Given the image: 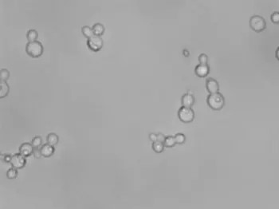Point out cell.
Instances as JSON below:
<instances>
[{"mask_svg": "<svg viewBox=\"0 0 279 209\" xmlns=\"http://www.w3.org/2000/svg\"><path fill=\"white\" fill-rule=\"evenodd\" d=\"M163 144H164L165 147L168 148L174 147L175 145H176L175 137H172V136H168V137H166L164 142H163Z\"/></svg>", "mask_w": 279, "mask_h": 209, "instance_id": "obj_16", "label": "cell"}, {"mask_svg": "<svg viewBox=\"0 0 279 209\" xmlns=\"http://www.w3.org/2000/svg\"><path fill=\"white\" fill-rule=\"evenodd\" d=\"M10 163L11 164L12 168H15V169H20V168H23L26 165V157L22 154H20V153H16V154L12 156L11 160Z\"/></svg>", "mask_w": 279, "mask_h": 209, "instance_id": "obj_6", "label": "cell"}, {"mask_svg": "<svg viewBox=\"0 0 279 209\" xmlns=\"http://www.w3.org/2000/svg\"><path fill=\"white\" fill-rule=\"evenodd\" d=\"M33 154H34V157H35V158H37V159L40 158V157L42 156V155H41V150H40L39 149H34Z\"/></svg>", "mask_w": 279, "mask_h": 209, "instance_id": "obj_25", "label": "cell"}, {"mask_svg": "<svg viewBox=\"0 0 279 209\" xmlns=\"http://www.w3.org/2000/svg\"><path fill=\"white\" fill-rule=\"evenodd\" d=\"M249 25L254 31L260 33L266 28V23L264 18L260 15H254L250 19Z\"/></svg>", "mask_w": 279, "mask_h": 209, "instance_id": "obj_3", "label": "cell"}, {"mask_svg": "<svg viewBox=\"0 0 279 209\" xmlns=\"http://www.w3.org/2000/svg\"><path fill=\"white\" fill-rule=\"evenodd\" d=\"M149 139L153 142H156V141H157V134L150 133L149 134Z\"/></svg>", "mask_w": 279, "mask_h": 209, "instance_id": "obj_26", "label": "cell"}, {"mask_svg": "<svg viewBox=\"0 0 279 209\" xmlns=\"http://www.w3.org/2000/svg\"><path fill=\"white\" fill-rule=\"evenodd\" d=\"M183 54H184V55H185L186 57H188L189 56V52H188V50H184V52H183Z\"/></svg>", "mask_w": 279, "mask_h": 209, "instance_id": "obj_30", "label": "cell"}, {"mask_svg": "<svg viewBox=\"0 0 279 209\" xmlns=\"http://www.w3.org/2000/svg\"><path fill=\"white\" fill-rule=\"evenodd\" d=\"M195 97L193 96L192 94H190V93H187L182 96L181 98V103L182 106H184V107L187 108H191L193 106V105L195 104Z\"/></svg>", "mask_w": 279, "mask_h": 209, "instance_id": "obj_8", "label": "cell"}, {"mask_svg": "<svg viewBox=\"0 0 279 209\" xmlns=\"http://www.w3.org/2000/svg\"><path fill=\"white\" fill-rule=\"evenodd\" d=\"M164 144L161 142H159V141H156V142H153L152 143V149L155 151V153H162L164 149Z\"/></svg>", "mask_w": 279, "mask_h": 209, "instance_id": "obj_15", "label": "cell"}, {"mask_svg": "<svg viewBox=\"0 0 279 209\" xmlns=\"http://www.w3.org/2000/svg\"><path fill=\"white\" fill-rule=\"evenodd\" d=\"M11 158H12V156H11V155H9V154H6L5 156H4L3 160L5 162H7V163H10L11 160Z\"/></svg>", "mask_w": 279, "mask_h": 209, "instance_id": "obj_28", "label": "cell"}, {"mask_svg": "<svg viewBox=\"0 0 279 209\" xmlns=\"http://www.w3.org/2000/svg\"><path fill=\"white\" fill-rule=\"evenodd\" d=\"M81 32L83 33L85 37L87 38H90V37H92L94 35V30H93V28H91L89 26H84V27L81 28Z\"/></svg>", "mask_w": 279, "mask_h": 209, "instance_id": "obj_18", "label": "cell"}, {"mask_svg": "<svg viewBox=\"0 0 279 209\" xmlns=\"http://www.w3.org/2000/svg\"><path fill=\"white\" fill-rule=\"evenodd\" d=\"M10 72L7 69H1L0 70V80L6 81L9 78Z\"/></svg>", "mask_w": 279, "mask_h": 209, "instance_id": "obj_21", "label": "cell"}, {"mask_svg": "<svg viewBox=\"0 0 279 209\" xmlns=\"http://www.w3.org/2000/svg\"><path fill=\"white\" fill-rule=\"evenodd\" d=\"M40 150H41L42 156H45V157H50L54 153V147L49 145V144H45V145L41 146Z\"/></svg>", "mask_w": 279, "mask_h": 209, "instance_id": "obj_11", "label": "cell"}, {"mask_svg": "<svg viewBox=\"0 0 279 209\" xmlns=\"http://www.w3.org/2000/svg\"><path fill=\"white\" fill-rule=\"evenodd\" d=\"M165 138H166V137H165V136L163 135V134H162V133H158L157 134V141H159V142H163V143Z\"/></svg>", "mask_w": 279, "mask_h": 209, "instance_id": "obj_27", "label": "cell"}, {"mask_svg": "<svg viewBox=\"0 0 279 209\" xmlns=\"http://www.w3.org/2000/svg\"><path fill=\"white\" fill-rule=\"evenodd\" d=\"M26 50L29 55H30L33 58H37L41 56V54L43 53L44 48L42 44L38 41H28L26 46Z\"/></svg>", "mask_w": 279, "mask_h": 209, "instance_id": "obj_2", "label": "cell"}, {"mask_svg": "<svg viewBox=\"0 0 279 209\" xmlns=\"http://www.w3.org/2000/svg\"><path fill=\"white\" fill-rule=\"evenodd\" d=\"M206 89L210 94L219 93V82L212 77H209L206 81Z\"/></svg>", "mask_w": 279, "mask_h": 209, "instance_id": "obj_7", "label": "cell"}, {"mask_svg": "<svg viewBox=\"0 0 279 209\" xmlns=\"http://www.w3.org/2000/svg\"><path fill=\"white\" fill-rule=\"evenodd\" d=\"M93 30H94V34L95 35H101L105 32V27H104L103 24H101L100 23H97L93 26Z\"/></svg>", "mask_w": 279, "mask_h": 209, "instance_id": "obj_14", "label": "cell"}, {"mask_svg": "<svg viewBox=\"0 0 279 209\" xmlns=\"http://www.w3.org/2000/svg\"><path fill=\"white\" fill-rule=\"evenodd\" d=\"M207 103L211 109L216 111H219L224 107L225 98L220 93L212 94L207 98Z\"/></svg>", "mask_w": 279, "mask_h": 209, "instance_id": "obj_1", "label": "cell"}, {"mask_svg": "<svg viewBox=\"0 0 279 209\" xmlns=\"http://www.w3.org/2000/svg\"><path fill=\"white\" fill-rule=\"evenodd\" d=\"M31 144L34 149H38L41 145V144H42V139H41V137H39V136H36V137H34L32 139Z\"/></svg>", "mask_w": 279, "mask_h": 209, "instance_id": "obj_19", "label": "cell"}, {"mask_svg": "<svg viewBox=\"0 0 279 209\" xmlns=\"http://www.w3.org/2000/svg\"><path fill=\"white\" fill-rule=\"evenodd\" d=\"M174 137H175V139H176V144H179V145H183L184 143H185L186 136L184 135V133H176Z\"/></svg>", "mask_w": 279, "mask_h": 209, "instance_id": "obj_20", "label": "cell"}, {"mask_svg": "<svg viewBox=\"0 0 279 209\" xmlns=\"http://www.w3.org/2000/svg\"><path fill=\"white\" fill-rule=\"evenodd\" d=\"M103 39L101 38V36L95 35V34L89 38L87 40V45L89 48L94 51L100 50L103 46Z\"/></svg>", "mask_w": 279, "mask_h": 209, "instance_id": "obj_5", "label": "cell"}, {"mask_svg": "<svg viewBox=\"0 0 279 209\" xmlns=\"http://www.w3.org/2000/svg\"><path fill=\"white\" fill-rule=\"evenodd\" d=\"M37 36H38V34H37V30H34V29H30L26 33V38L29 41H36Z\"/></svg>", "mask_w": 279, "mask_h": 209, "instance_id": "obj_17", "label": "cell"}, {"mask_svg": "<svg viewBox=\"0 0 279 209\" xmlns=\"http://www.w3.org/2000/svg\"><path fill=\"white\" fill-rule=\"evenodd\" d=\"M198 62H199V64L201 65H207L208 57L205 54H201L198 56Z\"/></svg>", "mask_w": 279, "mask_h": 209, "instance_id": "obj_23", "label": "cell"}, {"mask_svg": "<svg viewBox=\"0 0 279 209\" xmlns=\"http://www.w3.org/2000/svg\"><path fill=\"white\" fill-rule=\"evenodd\" d=\"M178 117L182 122L191 123L195 119V112L191 108L182 106L179 109Z\"/></svg>", "mask_w": 279, "mask_h": 209, "instance_id": "obj_4", "label": "cell"}, {"mask_svg": "<svg viewBox=\"0 0 279 209\" xmlns=\"http://www.w3.org/2000/svg\"><path fill=\"white\" fill-rule=\"evenodd\" d=\"M210 72V67L208 65H201L198 64L195 66V74L196 76L199 77H205L209 74Z\"/></svg>", "mask_w": 279, "mask_h": 209, "instance_id": "obj_9", "label": "cell"}, {"mask_svg": "<svg viewBox=\"0 0 279 209\" xmlns=\"http://www.w3.org/2000/svg\"><path fill=\"white\" fill-rule=\"evenodd\" d=\"M34 148L33 147L32 144L27 143V142L22 144L20 145V147H19V153L24 156L25 157L30 156L32 153H34Z\"/></svg>", "mask_w": 279, "mask_h": 209, "instance_id": "obj_10", "label": "cell"}, {"mask_svg": "<svg viewBox=\"0 0 279 209\" xmlns=\"http://www.w3.org/2000/svg\"><path fill=\"white\" fill-rule=\"evenodd\" d=\"M18 176V171L15 168H11L7 172V177L8 179H15Z\"/></svg>", "mask_w": 279, "mask_h": 209, "instance_id": "obj_22", "label": "cell"}, {"mask_svg": "<svg viewBox=\"0 0 279 209\" xmlns=\"http://www.w3.org/2000/svg\"><path fill=\"white\" fill-rule=\"evenodd\" d=\"M10 88L7 82L4 81H0V98H2L6 97L9 93Z\"/></svg>", "mask_w": 279, "mask_h": 209, "instance_id": "obj_12", "label": "cell"}, {"mask_svg": "<svg viewBox=\"0 0 279 209\" xmlns=\"http://www.w3.org/2000/svg\"><path fill=\"white\" fill-rule=\"evenodd\" d=\"M270 19L274 24H279V12H273L270 16Z\"/></svg>", "mask_w": 279, "mask_h": 209, "instance_id": "obj_24", "label": "cell"}, {"mask_svg": "<svg viewBox=\"0 0 279 209\" xmlns=\"http://www.w3.org/2000/svg\"><path fill=\"white\" fill-rule=\"evenodd\" d=\"M275 56H276V59L279 61V46L277 47V50H276V52H275Z\"/></svg>", "mask_w": 279, "mask_h": 209, "instance_id": "obj_29", "label": "cell"}, {"mask_svg": "<svg viewBox=\"0 0 279 209\" xmlns=\"http://www.w3.org/2000/svg\"><path fill=\"white\" fill-rule=\"evenodd\" d=\"M47 144L52 145V146H54L57 144L58 143V141H59V137L56 133H51L47 135Z\"/></svg>", "mask_w": 279, "mask_h": 209, "instance_id": "obj_13", "label": "cell"}]
</instances>
